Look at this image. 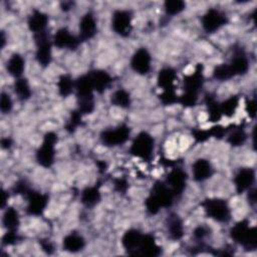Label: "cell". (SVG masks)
Returning a JSON list of instances; mask_svg holds the SVG:
<instances>
[{
  "label": "cell",
  "mask_w": 257,
  "mask_h": 257,
  "mask_svg": "<svg viewBox=\"0 0 257 257\" xmlns=\"http://www.w3.org/2000/svg\"><path fill=\"white\" fill-rule=\"evenodd\" d=\"M174 194L165 182L158 181L154 184L150 195L145 201V207L149 214L156 215L162 208H170L174 202Z\"/></svg>",
  "instance_id": "obj_1"
},
{
  "label": "cell",
  "mask_w": 257,
  "mask_h": 257,
  "mask_svg": "<svg viewBox=\"0 0 257 257\" xmlns=\"http://www.w3.org/2000/svg\"><path fill=\"white\" fill-rule=\"evenodd\" d=\"M204 82L203 66L198 64L194 72L184 78V94L179 97V102L185 106H193L198 100V94Z\"/></svg>",
  "instance_id": "obj_2"
},
{
  "label": "cell",
  "mask_w": 257,
  "mask_h": 257,
  "mask_svg": "<svg viewBox=\"0 0 257 257\" xmlns=\"http://www.w3.org/2000/svg\"><path fill=\"white\" fill-rule=\"evenodd\" d=\"M256 228L250 226L247 220L237 222L230 229V237L232 240L245 249H255L257 243Z\"/></svg>",
  "instance_id": "obj_3"
},
{
  "label": "cell",
  "mask_w": 257,
  "mask_h": 257,
  "mask_svg": "<svg viewBox=\"0 0 257 257\" xmlns=\"http://www.w3.org/2000/svg\"><path fill=\"white\" fill-rule=\"evenodd\" d=\"M206 216L219 223H227L231 219V209L226 200L209 198L201 203Z\"/></svg>",
  "instance_id": "obj_4"
},
{
  "label": "cell",
  "mask_w": 257,
  "mask_h": 257,
  "mask_svg": "<svg viewBox=\"0 0 257 257\" xmlns=\"http://www.w3.org/2000/svg\"><path fill=\"white\" fill-rule=\"evenodd\" d=\"M57 143V135L48 132L44 135L42 144L36 152V161L43 168H50L55 161V146Z\"/></svg>",
  "instance_id": "obj_5"
},
{
  "label": "cell",
  "mask_w": 257,
  "mask_h": 257,
  "mask_svg": "<svg viewBox=\"0 0 257 257\" xmlns=\"http://www.w3.org/2000/svg\"><path fill=\"white\" fill-rule=\"evenodd\" d=\"M155 150L154 138L147 132H141L133 141L130 152L133 156L144 161H150Z\"/></svg>",
  "instance_id": "obj_6"
},
{
  "label": "cell",
  "mask_w": 257,
  "mask_h": 257,
  "mask_svg": "<svg viewBox=\"0 0 257 257\" xmlns=\"http://www.w3.org/2000/svg\"><path fill=\"white\" fill-rule=\"evenodd\" d=\"M131 136V128L128 125L121 123L117 126L106 128L100 134L101 143L109 148L121 146L127 142Z\"/></svg>",
  "instance_id": "obj_7"
},
{
  "label": "cell",
  "mask_w": 257,
  "mask_h": 257,
  "mask_svg": "<svg viewBox=\"0 0 257 257\" xmlns=\"http://www.w3.org/2000/svg\"><path fill=\"white\" fill-rule=\"evenodd\" d=\"M34 41H35V58L37 62L43 66L46 67L50 64L52 59V44L51 40L49 39V35L46 31L33 34Z\"/></svg>",
  "instance_id": "obj_8"
},
{
  "label": "cell",
  "mask_w": 257,
  "mask_h": 257,
  "mask_svg": "<svg viewBox=\"0 0 257 257\" xmlns=\"http://www.w3.org/2000/svg\"><path fill=\"white\" fill-rule=\"evenodd\" d=\"M111 28L120 37H127L133 29V14L128 10L117 9L111 16Z\"/></svg>",
  "instance_id": "obj_9"
},
{
  "label": "cell",
  "mask_w": 257,
  "mask_h": 257,
  "mask_svg": "<svg viewBox=\"0 0 257 257\" xmlns=\"http://www.w3.org/2000/svg\"><path fill=\"white\" fill-rule=\"evenodd\" d=\"M227 15L217 8H209L201 17V25L205 32L214 33L226 25Z\"/></svg>",
  "instance_id": "obj_10"
},
{
  "label": "cell",
  "mask_w": 257,
  "mask_h": 257,
  "mask_svg": "<svg viewBox=\"0 0 257 257\" xmlns=\"http://www.w3.org/2000/svg\"><path fill=\"white\" fill-rule=\"evenodd\" d=\"M24 198L27 201L26 212L31 216L41 215L48 205V197L45 194L30 190Z\"/></svg>",
  "instance_id": "obj_11"
},
{
  "label": "cell",
  "mask_w": 257,
  "mask_h": 257,
  "mask_svg": "<svg viewBox=\"0 0 257 257\" xmlns=\"http://www.w3.org/2000/svg\"><path fill=\"white\" fill-rule=\"evenodd\" d=\"M131 67L140 75H146L150 72L152 67V56L147 48L141 47L135 51L131 58Z\"/></svg>",
  "instance_id": "obj_12"
},
{
  "label": "cell",
  "mask_w": 257,
  "mask_h": 257,
  "mask_svg": "<svg viewBox=\"0 0 257 257\" xmlns=\"http://www.w3.org/2000/svg\"><path fill=\"white\" fill-rule=\"evenodd\" d=\"M167 186L173 192L175 197H179L183 194L187 185V174L186 172L177 167L173 168L167 176L166 182Z\"/></svg>",
  "instance_id": "obj_13"
},
{
  "label": "cell",
  "mask_w": 257,
  "mask_h": 257,
  "mask_svg": "<svg viewBox=\"0 0 257 257\" xmlns=\"http://www.w3.org/2000/svg\"><path fill=\"white\" fill-rule=\"evenodd\" d=\"M81 41L78 37L74 36L66 27L59 28L53 35L52 43L54 46L62 49H75Z\"/></svg>",
  "instance_id": "obj_14"
},
{
  "label": "cell",
  "mask_w": 257,
  "mask_h": 257,
  "mask_svg": "<svg viewBox=\"0 0 257 257\" xmlns=\"http://www.w3.org/2000/svg\"><path fill=\"white\" fill-rule=\"evenodd\" d=\"M233 181L238 194L247 192L255 182V171L251 168H242L236 173Z\"/></svg>",
  "instance_id": "obj_15"
},
{
  "label": "cell",
  "mask_w": 257,
  "mask_h": 257,
  "mask_svg": "<svg viewBox=\"0 0 257 257\" xmlns=\"http://www.w3.org/2000/svg\"><path fill=\"white\" fill-rule=\"evenodd\" d=\"M97 33V24L94 15L91 12L85 13L79 21V35L80 41H86L95 36Z\"/></svg>",
  "instance_id": "obj_16"
},
{
  "label": "cell",
  "mask_w": 257,
  "mask_h": 257,
  "mask_svg": "<svg viewBox=\"0 0 257 257\" xmlns=\"http://www.w3.org/2000/svg\"><path fill=\"white\" fill-rule=\"evenodd\" d=\"M234 76L246 74L250 67L249 58L243 49L237 48L234 50V55L232 56L230 62L228 63Z\"/></svg>",
  "instance_id": "obj_17"
},
{
  "label": "cell",
  "mask_w": 257,
  "mask_h": 257,
  "mask_svg": "<svg viewBox=\"0 0 257 257\" xmlns=\"http://www.w3.org/2000/svg\"><path fill=\"white\" fill-rule=\"evenodd\" d=\"M48 21H49V17L45 12L39 9H33L30 15L28 16L27 25L29 30L33 34H37L47 30L46 28L48 25Z\"/></svg>",
  "instance_id": "obj_18"
},
{
  "label": "cell",
  "mask_w": 257,
  "mask_h": 257,
  "mask_svg": "<svg viewBox=\"0 0 257 257\" xmlns=\"http://www.w3.org/2000/svg\"><path fill=\"white\" fill-rule=\"evenodd\" d=\"M92 87L94 91L98 93H102L105 89H107L112 83V77L108 72L102 69H95L88 72Z\"/></svg>",
  "instance_id": "obj_19"
},
{
  "label": "cell",
  "mask_w": 257,
  "mask_h": 257,
  "mask_svg": "<svg viewBox=\"0 0 257 257\" xmlns=\"http://www.w3.org/2000/svg\"><path fill=\"white\" fill-rule=\"evenodd\" d=\"M213 167L206 159H198L192 165V175L196 182H204L213 175Z\"/></svg>",
  "instance_id": "obj_20"
},
{
  "label": "cell",
  "mask_w": 257,
  "mask_h": 257,
  "mask_svg": "<svg viewBox=\"0 0 257 257\" xmlns=\"http://www.w3.org/2000/svg\"><path fill=\"white\" fill-rule=\"evenodd\" d=\"M143 233L137 229H128L122 235L121 244L123 249L131 255H136L138 247L143 238Z\"/></svg>",
  "instance_id": "obj_21"
},
{
  "label": "cell",
  "mask_w": 257,
  "mask_h": 257,
  "mask_svg": "<svg viewBox=\"0 0 257 257\" xmlns=\"http://www.w3.org/2000/svg\"><path fill=\"white\" fill-rule=\"evenodd\" d=\"M161 254V248L157 244L155 237L151 234H144L138 247L136 255L158 256Z\"/></svg>",
  "instance_id": "obj_22"
},
{
  "label": "cell",
  "mask_w": 257,
  "mask_h": 257,
  "mask_svg": "<svg viewBox=\"0 0 257 257\" xmlns=\"http://www.w3.org/2000/svg\"><path fill=\"white\" fill-rule=\"evenodd\" d=\"M177 79V72L172 67H164L159 71L157 82L163 91L175 90V81Z\"/></svg>",
  "instance_id": "obj_23"
},
{
  "label": "cell",
  "mask_w": 257,
  "mask_h": 257,
  "mask_svg": "<svg viewBox=\"0 0 257 257\" xmlns=\"http://www.w3.org/2000/svg\"><path fill=\"white\" fill-rule=\"evenodd\" d=\"M25 69V59L19 53H13L6 62V70L15 79L22 77Z\"/></svg>",
  "instance_id": "obj_24"
},
{
  "label": "cell",
  "mask_w": 257,
  "mask_h": 257,
  "mask_svg": "<svg viewBox=\"0 0 257 257\" xmlns=\"http://www.w3.org/2000/svg\"><path fill=\"white\" fill-rule=\"evenodd\" d=\"M167 230L171 239L180 240L184 236V223L179 215L172 213L167 218Z\"/></svg>",
  "instance_id": "obj_25"
},
{
  "label": "cell",
  "mask_w": 257,
  "mask_h": 257,
  "mask_svg": "<svg viewBox=\"0 0 257 257\" xmlns=\"http://www.w3.org/2000/svg\"><path fill=\"white\" fill-rule=\"evenodd\" d=\"M62 246L69 253H77L85 247V240L78 233H69L63 238Z\"/></svg>",
  "instance_id": "obj_26"
},
{
  "label": "cell",
  "mask_w": 257,
  "mask_h": 257,
  "mask_svg": "<svg viewBox=\"0 0 257 257\" xmlns=\"http://www.w3.org/2000/svg\"><path fill=\"white\" fill-rule=\"evenodd\" d=\"M101 200V194L96 186L84 188L80 193V201L87 208H93Z\"/></svg>",
  "instance_id": "obj_27"
},
{
  "label": "cell",
  "mask_w": 257,
  "mask_h": 257,
  "mask_svg": "<svg viewBox=\"0 0 257 257\" xmlns=\"http://www.w3.org/2000/svg\"><path fill=\"white\" fill-rule=\"evenodd\" d=\"M3 226L7 231L17 232L20 225V218L18 212L11 207H7L2 218Z\"/></svg>",
  "instance_id": "obj_28"
},
{
  "label": "cell",
  "mask_w": 257,
  "mask_h": 257,
  "mask_svg": "<svg viewBox=\"0 0 257 257\" xmlns=\"http://www.w3.org/2000/svg\"><path fill=\"white\" fill-rule=\"evenodd\" d=\"M56 85L59 95L62 97H67L74 90L75 80H73L69 74H62L58 77Z\"/></svg>",
  "instance_id": "obj_29"
},
{
  "label": "cell",
  "mask_w": 257,
  "mask_h": 257,
  "mask_svg": "<svg viewBox=\"0 0 257 257\" xmlns=\"http://www.w3.org/2000/svg\"><path fill=\"white\" fill-rule=\"evenodd\" d=\"M110 102L112 105L120 107V108H127L131 106L132 98L128 91L123 88H118L110 96Z\"/></svg>",
  "instance_id": "obj_30"
},
{
  "label": "cell",
  "mask_w": 257,
  "mask_h": 257,
  "mask_svg": "<svg viewBox=\"0 0 257 257\" xmlns=\"http://www.w3.org/2000/svg\"><path fill=\"white\" fill-rule=\"evenodd\" d=\"M14 91L20 100H27L31 97L32 90L26 78L20 77L14 81Z\"/></svg>",
  "instance_id": "obj_31"
},
{
  "label": "cell",
  "mask_w": 257,
  "mask_h": 257,
  "mask_svg": "<svg viewBox=\"0 0 257 257\" xmlns=\"http://www.w3.org/2000/svg\"><path fill=\"white\" fill-rule=\"evenodd\" d=\"M238 106H239V97L231 96L220 103V110L222 115L231 117L236 112Z\"/></svg>",
  "instance_id": "obj_32"
},
{
  "label": "cell",
  "mask_w": 257,
  "mask_h": 257,
  "mask_svg": "<svg viewBox=\"0 0 257 257\" xmlns=\"http://www.w3.org/2000/svg\"><path fill=\"white\" fill-rule=\"evenodd\" d=\"M247 139V134L242 127L232 128V131L227 135V142L233 147H240L244 145Z\"/></svg>",
  "instance_id": "obj_33"
},
{
  "label": "cell",
  "mask_w": 257,
  "mask_h": 257,
  "mask_svg": "<svg viewBox=\"0 0 257 257\" xmlns=\"http://www.w3.org/2000/svg\"><path fill=\"white\" fill-rule=\"evenodd\" d=\"M186 8V3L182 0H167L164 3V9L168 16H176L182 13Z\"/></svg>",
  "instance_id": "obj_34"
},
{
  "label": "cell",
  "mask_w": 257,
  "mask_h": 257,
  "mask_svg": "<svg viewBox=\"0 0 257 257\" xmlns=\"http://www.w3.org/2000/svg\"><path fill=\"white\" fill-rule=\"evenodd\" d=\"M206 103L208 107V114L210 121H218L223 116L220 110V103L217 102L212 96L206 97Z\"/></svg>",
  "instance_id": "obj_35"
},
{
  "label": "cell",
  "mask_w": 257,
  "mask_h": 257,
  "mask_svg": "<svg viewBox=\"0 0 257 257\" xmlns=\"http://www.w3.org/2000/svg\"><path fill=\"white\" fill-rule=\"evenodd\" d=\"M213 77L217 80L224 81V80H229L232 77H234V74H233L228 63H222L220 65H217L214 68Z\"/></svg>",
  "instance_id": "obj_36"
},
{
  "label": "cell",
  "mask_w": 257,
  "mask_h": 257,
  "mask_svg": "<svg viewBox=\"0 0 257 257\" xmlns=\"http://www.w3.org/2000/svg\"><path fill=\"white\" fill-rule=\"evenodd\" d=\"M13 108V101L11 96L6 92H1L0 95V110L2 113L7 114L9 113Z\"/></svg>",
  "instance_id": "obj_37"
},
{
  "label": "cell",
  "mask_w": 257,
  "mask_h": 257,
  "mask_svg": "<svg viewBox=\"0 0 257 257\" xmlns=\"http://www.w3.org/2000/svg\"><path fill=\"white\" fill-rule=\"evenodd\" d=\"M160 99L161 101L166 104V105H170V104H174L176 102L179 101V97L176 94L175 90H168V91H162V93L160 94Z\"/></svg>",
  "instance_id": "obj_38"
},
{
  "label": "cell",
  "mask_w": 257,
  "mask_h": 257,
  "mask_svg": "<svg viewBox=\"0 0 257 257\" xmlns=\"http://www.w3.org/2000/svg\"><path fill=\"white\" fill-rule=\"evenodd\" d=\"M81 116L82 114L78 110L73 111L66 124V130L69 132H73L74 130H76V127L81 123Z\"/></svg>",
  "instance_id": "obj_39"
},
{
  "label": "cell",
  "mask_w": 257,
  "mask_h": 257,
  "mask_svg": "<svg viewBox=\"0 0 257 257\" xmlns=\"http://www.w3.org/2000/svg\"><path fill=\"white\" fill-rule=\"evenodd\" d=\"M31 189L28 187V185L26 184V182L25 181H18L16 184H15V186H14V188H13V191L15 192V194H17V195H22L23 197L30 191Z\"/></svg>",
  "instance_id": "obj_40"
},
{
  "label": "cell",
  "mask_w": 257,
  "mask_h": 257,
  "mask_svg": "<svg viewBox=\"0 0 257 257\" xmlns=\"http://www.w3.org/2000/svg\"><path fill=\"white\" fill-rule=\"evenodd\" d=\"M193 235H194L196 240L202 241L209 235V229L205 226H198V227L195 228V230L193 232Z\"/></svg>",
  "instance_id": "obj_41"
},
{
  "label": "cell",
  "mask_w": 257,
  "mask_h": 257,
  "mask_svg": "<svg viewBox=\"0 0 257 257\" xmlns=\"http://www.w3.org/2000/svg\"><path fill=\"white\" fill-rule=\"evenodd\" d=\"M193 136L196 139V141L199 142V143H203L206 140H208L209 138H211L210 134H209V130L208 131L207 130H200V128L195 130L193 132Z\"/></svg>",
  "instance_id": "obj_42"
},
{
  "label": "cell",
  "mask_w": 257,
  "mask_h": 257,
  "mask_svg": "<svg viewBox=\"0 0 257 257\" xmlns=\"http://www.w3.org/2000/svg\"><path fill=\"white\" fill-rule=\"evenodd\" d=\"M113 185H114V188L117 192L119 193H125L127 188H128V183L125 179H121V178H118V179H115L113 181Z\"/></svg>",
  "instance_id": "obj_43"
},
{
  "label": "cell",
  "mask_w": 257,
  "mask_h": 257,
  "mask_svg": "<svg viewBox=\"0 0 257 257\" xmlns=\"http://www.w3.org/2000/svg\"><path fill=\"white\" fill-rule=\"evenodd\" d=\"M16 241H17V232H12V231H7L2 239V242L4 245H12L16 243Z\"/></svg>",
  "instance_id": "obj_44"
},
{
  "label": "cell",
  "mask_w": 257,
  "mask_h": 257,
  "mask_svg": "<svg viewBox=\"0 0 257 257\" xmlns=\"http://www.w3.org/2000/svg\"><path fill=\"white\" fill-rule=\"evenodd\" d=\"M245 108L249 116L255 117L256 114V101L255 99H247L245 101Z\"/></svg>",
  "instance_id": "obj_45"
},
{
  "label": "cell",
  "mask_w": 257,
  "mask_h": 257,
  "mask_svg": "<svg viewBox=\"0 0 257 257\" xmlns=\"http://www.w3.org/2000/svg\"><path fill=\"white\" fill-rule=\"evenodd\" d=\"M40 244H41V248H42L43 251H45L47 253H51L52 252L53 246L51 245V243L49 241H41Z\"/></svg>",
  "instance_id": "obj_46"
},
{
  "label": "cell",
  "mask_w": 257,
  "mask_h": 257,
  "mask_svg": "<svg viewBox=\"0 0 257 257\" xmlns=\"http://www.w3.org/2000/svg\"><path fill=\"white\" fill-rule=\"evenodd\" d=\"M12 146V140L10 138L1 139V147L3 150H8Z\"/></svg>",
  "instance_id": "obj_47"
},
{
  "label": "cell",
  "mask_w": 257,
  "mask_h": 257,
  "mask_svg": "<svg viewBox=\"0 0 257 257\" xmlns=\"http://www.w3.org/2000/svg\"><path fill=\"white\" fill-rule=\"evenodd\" d=\"M8 193L6 192V191H2V204H1V207L2 208H4L5 207V204H6V202H7V200H8V198H9V196L7 195Z\"/></svg>",
  "instance_id": "obj_48"
},
{
  "label": "cell",
  "mask_w": 257,
  "mask_h": 257,
  "mask_svg": "<svg viewBox=\"0 0 257 257\" xmlns=\"http://www.w3.org/2000/svg\"><path fill=\"white\" fill-rule=\"evenodd\" d=\"M71 6H72V3H71V2H62V3H61V9H62L63 11L69 10V9L71 8Z\"/></svg>",
  "instance_id": "obj_49"
},
{
  "label": "cell",
  "mask_w": 257,
  "mask_h": 257,
  "mask_svg": "<svg viewBox=\"0 0 257 257\" xmlns=\"http://www.w3.org/2000/svg\"><path fill=\"white\" fill-rule=\"evenodd\" d=\"M1 48H3L4 47V45H5V42H6V37H5V34H4V32L2 31L1 32Z\"/></svg>",
  "instance_id": "obj_50"
}]
</instances>
